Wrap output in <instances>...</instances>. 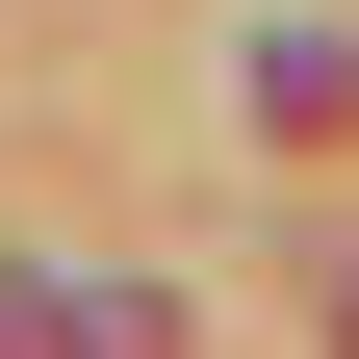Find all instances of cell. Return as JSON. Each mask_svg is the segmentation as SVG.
Returning a JSON list of instances; mask_svg holds the SVG:
<instances>
[{"label":"cell","instance_id":"obj_1","mask_svg":"<svg viewBox=\"0 0 359 359\" xmlns=\"http://www.w3.org/2000/svg\"><path fill=\"white\" fill-rule=\"evenodd\" d=\"M308 334H334V359H359V257H308Z\"/></svg>","mask_w":359,"mask_h":359}]
</instances>
